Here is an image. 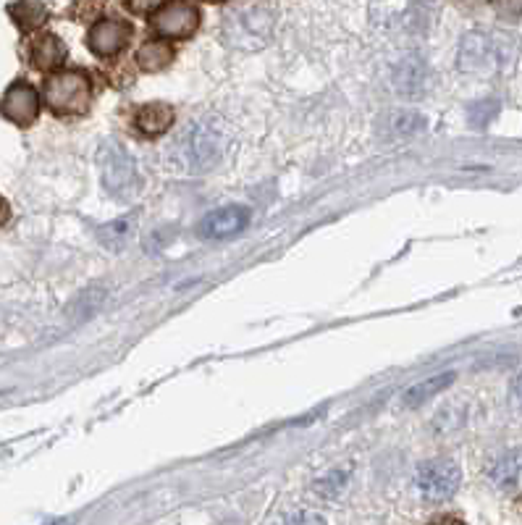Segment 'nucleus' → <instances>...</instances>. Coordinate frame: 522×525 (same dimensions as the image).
I'll return each instance as SVG.
<instances>
[{
	"instance_id": "obj_1",
	"label": "nucleus",
	"mask_w": 522,
	"mask_h": 525,
	"mask_svg": "<svg viewBox=\"0 0 522 525\" xmlns=\"http://www.w3.org/2000/svg\"><path fill=\"white\" fill-rule=\"evenodd\" d=\"M515 58V40L494 32H470L457 53V66L465 74H494Z\"/></svg>"
},
{
	"instance_id": "obj_2",
	"label": "nucleus",
	"mask_w": 522,
	"mask_h": 525,
	"mask_svg": "<svg viewBox=\"0 0 522 525\" xmlns=\"http://www.w3.org/2000/svg\"><path fill=\"white\" fill-rule=\"evenodd\" d=\"M273 29L271 3H234L226 8L223 35L231 45L244 50L263 48Z\"/></svg>"
},
{
	"instance_id": "obj_3",
	"label": "nucleus",
	"mask_w": 522,
	"mask_h": 525,
	"mask_svg": "<svg viewBox=\"0 0 522 525\" xmlns=\"http://www.w3.org/2000/svg\"><path fill=\"white\" fill-rule=\"evenodd\" d=\"M42 95H45V103L56 116H82V113L90 111L92 82L84 71H56L45 79Z\"/></svg>"
},
{
	"instance_id": "obj_4",
	"label": "nucleus",
	"mask_w": 522,
	"mask_h": 525,
	"mask_svg": "<svg viewBox=\"0 0 522 525\" xmlns=\"http://www.w3.org/2000/svg\"><path fill=\"white\" fill-rule=\"evenodd\" d=\"M98 168L103 187L113 197H129L140 187V174H137V163L129 155V150L116 142H105L98 150Z\"/></svg>"
},
{
	"instance_id": "obj_5",
	"label": "nucleus",
	"mask_w": 522,
	"mask_h": 525,
	"mask_svg": "<svg viewBox=\"0 0 522 525\" xmlns=\"http://www.w3.org/2000/svg\"><path fill=\"white\" fill-rule=\"evenodd\" d=\"M202 24V11L195 3L176 0V3H161L150 14V27L161 40H189Z\"/></svg>"
},
{
	"instance_id": "obj_6",
	"label": "nucleus",
	"mask_w": 522,
	"mask_h": 525,
	"mask_svg": "<svg viewBox=\"0 0 522 525\" xmlns=\"http://www.w3.org/2000/svg\"><path fill=\"white\" fill-rule=\"evenodd\" d=\"M462 470L454 460H428L418 470V489L428 502H446L460 489Z\"/></svg>"
},
{
	"instance_id": "obj_7",
	"label": "nucleus",
	"mask_w": 522,
	"mask_h": 525,
	"mask_svg": "<svg viewBox=\"0 0 522 525\" xmlns=\"http://www.w3.org/2000/svg\"><path fill=\"white\" fill-rule=\"evenodd\" d=\"M0 113L8 121H14L16 126L35 124V119L40 116V95L32 84L14 82L0 100Z\"/></svg>"
},
{
	"instance_id": "obj_8",
	"label": "nucleus",
	"mask_w": 522,
	"mask_h": 525,
	"mask_svg": "<svg viewBox=\"0 0 522 525\" xmlns=\"http://www.w3.org/2000/svg\"><path fill=\"white\" fill-rule=\"evenodd\" d=\"M132 37V27L121 19H100L90 27V50L100 58H113L116 53L126 48V42Z\"/></svg>"
},
{
	"instance_id": "obj_9",
	"label": "nucleus",
	"mask_w": 522,
	"mask_h": 525,
	"mask_svg": "<svg viewBox=\"0 0 522 525\" xmlns=\"http://www.w3.org/2000/svg\"><path fill=\"white\" fill-rule=\"evenodd\" d=\"M247 226H250V208L229 205V208H218L202 218L200 234L205 239H229L242 234Z\"/></svg>"
},
{
	"instance_id": "obj_10",
	"label": "nucleus",
	"mask_w": 522,
	"mask_h": 525,
	"mask_svg": "<svg viewBox=\"0 0 522 525\" xmlns=\"http://www.w3.org/2000/svg\"><path fill=\"white\" fill-rule=\"evenodd\" d=\"M223 150L221 134L216 129H210L208 124H197L189 134L187 145H184V153H187L189 163L195 168H208L218 161V155Z\"/></svg>"
},
{
	"instance_id": "obj_11",
	"label": "nucleus",
	"mask_w": 522,
	"mask_h": 525,
	"mask_svg": "<svg viewBox=\"0 0 522 525\" xmlns=\"http://www.w3.org/2000/svg\"><path fill=\"white\" fill-rule=\"evenodd\" d=\"M488 478L496 489L520 494L522 491V449H509L488 465Z\"/></svg>"
},
{
	"instance_id": "obj_12",
	"label": "nucleus",
	"mask_w": 522,
	"mask_h": 525,
	"mask_svg": "<svg viewBox=\"0 0 522 525\" xmlns=\"http://www.w3.org/2000/svg\"><path fill=\"white\" fill-rule=\"evenodd\" d=\"M29 61L37 71H56L66 61V45L61 37L40 32L29 40Z\"/></svg>"
},
{
	"instance_id": "obj_13",
	"label": "nucleus",
	"mask_w": 522,
	"mask_h": 525,
	"mask_svg": "<svg viewBox=\"0 0 522 525\" xmlns=\"http://www.w3.org/2000/svg\"><path fill=\"white\" fill-rule=\"evenodd\" d=\"M176 113L168 103H147L134 113V129L145 137H161L171 129Z\"/></svg>"
},
{
	"instance_id": "obj_14",
	"label": "nucleus",
	"mask_w": 522,
	"mask_h": 525,
	"mask_svg": "<svg viewBox=\"0 0 522 525\" xmlns=\"http://www.w3.org/2000/svg\"><path fill=\"white\" fill-rule=\"evenodd\" d=\"M134 61L140 66L142 71H161L166 69L168 63L174 61V48H171V42L166 40H147L142 42L140 50L134 53Z\"/></svg>"
},
{
	"instance_id": "obj_15",
	"label": "nucleus",
	"mask_w": 522,
	"mask_h": 525,
	"mask_svg": "<svg viewBox=\"0 0 522 525\" xmlns=\"http://www.w3.org/2000/svg\"><path fill=\"white\" fill-rule=\"evenodd\" d=\"M397 90L404 95H418L428 84V66L423 63V58H407L397 71Z\"/></svg>"
},
{
	"instance_id": "obj_16",
	"label": "nucleus",
	"mask_w": 522,
	"mask_h": 525,
	"mask_svg": "<svg viewBox=\"0 0 522 525\" xmlns=\"http://www.w3.org/2000/svg\"><path fill=\"white\" fill-rule=\"evenodd\" d=\"M454 378H457V373H439V376L433 378H425L423 384L412 386L410 392L404 394V405L410 407H418L423 405V402H428L431 397H436V394H441L446 389V386L454 384Z\"/></svg>"
},
{
	"instance_id": "obj_17",
	"label": "nucleus",
	"mask_w": 522,
	"mask_h": 525,
	"mask_svg": "<svg viewBox=\"0 0 522 525\" xmlns=\"http://www.w3.org/2000/svg\"><path fill=\"white\" fill-rule=\"evenodd\" d=\"M8 14L14 16L16 27L21 32H35L48 21V6L45 3H14V6H8Z\"/></svg>"
},
{
	"instance_id": "obj_18",
	"label": "nucleus",
	"mask_w": 522,
	"mask_h": 525,
	"mask_svg": "<svg viewBox=\"0 0 522 525\" xmlns=\"http://www.w3.org/2000/svg\"><path fill=\"white\" fill-rule=\"evenodd\" d=\"M496 116H499V100H481V103H475L467 108V119H470V124H473L475 129L488 126Z\"/></svg>"
},
{
	"instance_id": "obj_19",
	"label": "nucleus",
	"mask_w": 522,
	"mask_h": 525,
	"mask_svg": "<svg viewBox=\"0 0 522 525\" xmlns=\"http://www.w3.org/2000/svg\"><path fill=\"white\" fill-rule=\"evenodd\" d=\"M394 126H391V132L394 134H415L420 129H425V119L420 113L404 111V113H394Z\"/></svg>"
},
{
	"instance_id": "obj_20",
	"label": "nucleus",
	"mask_w": 522,
	"mask_h": 525,
	"mask_svg": "<svg viewBox=\"0 0 522 525\" xmlns=\"http://www.w3.org/2000/svg\"><path fill=\"white\" fill-rule=\"evenodd\" d=\"M344 478H347V473H331V476L321 478V481L315 483V489L321 491L323 497H334L336 491L344 486Z\"/></svg>"
},
{
	"instance_id": "obj_21",
	"label": "nucleus",
	"mask_w": 522,
	"mask_h": 525,
	"mask_svg": "<svg viewBox=\"0 0 522 525\" xmlns=\"http://www.w3.org/2000/svg\"><path fill=\"white\" fill-rule=\"evenodd\" d=\"M279 525H328V523L326 518L318 515V512H294V515L281 520Z\"/></svg>"
},
{
	"instance_id": "obj_22",
	"label": "nucleus",
	"mask_w": 522,
	"mask_h": 525,
	"mask_svg": "<svg viewBox=\"0 0 522 525\" xmlns=\"http://www.w3.org/2000/svg\"><path fill=\"white\" fill-rule=\"evenodd\" d=\"M161 6V3H129V8H132V11H137V14H147V11H150V14H155V8Z\"/></svg>"
},
{
	"instance_id": "obj_23",
	"label": "nucleus",
	"mask_w": 522,
	"mask_h": 525,
	"mask_svg": "<svg viewBox=\"0 0 522 525\" xmlns=\"http://www.w3.org/2000/svg\"><path fill=\"white\" fill-rule=\"evenodd\" d=\"M8 218H11V205H8L6 197H0V226H6Z\"/></svg>"
},
{
	"instance_id": "obj_24",
	"label": "nucleus",
	"mask_w": 522,
	"mask_h": 525,
	"mask_svg": "<svg viewBox=\"0 0 522 525\" xmlns=\"http://www.w3.org/2000/svg\"><path fill=\"white\" fill-rule=\"evenodd\" d=\"M515 397H517V402L522 405V373L517 376V381H515Z\"/></svg>"
},
{
	"instance_id": "obj_25",
	"label": "nucleus",
	"mask_w": 522,
	"mask_h": 525,
	"mask_svg": "<svg viewBox=\"0 0 522 525\" xmlns=\"http://www.w3.org/2000/svg\"><path fill=\"white\" fill-rule=\"evenodd\" d=\"M45 525H58V523H45Z\"/></svg>"
}]
</instances>
